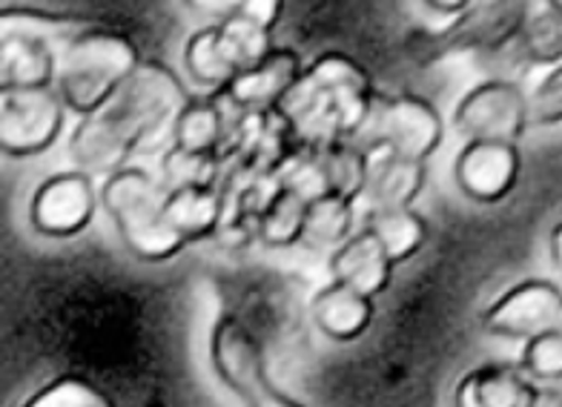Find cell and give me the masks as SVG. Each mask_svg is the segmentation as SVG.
Masks as SVG:
<instances>
[{"instance_id": "cell-15", "label": "cell", "mask_w": 562, "mask_h": 407, "mask_svg": "<svg viewBox=\"0 0 562 407\" xmlns=\"http://www.w3.org/2000/svg\"><path fill=\"white\" fill-rule=\"evenodd\" d=\"M58 46L26 32H0V89L55 87Z\"/></svg>"}, {"instance_id": "cell-13", "label": "cell", "mask_w": 562, "mask_h": 407, "mask_svg": "<svg viewBox=\"0 0 562 407\" xmlns=\"http://www.w3.org/2000/svg\"><path fill=\"white\" fill-rule=\"evenodd\" d=\"M302 55L290 46H276L273 53L267 55L261 64L245 69L236 81L229 83L227 92L236 98L238 104L245 106L252 115H265V112L276 110L281 104V98L288 95L293 83L302 78L304 72Z\"/></svg>"}, {"instance_id": "cell-9", "label": "cell", "mask_w": 562, "mask_h": 407, "mask_svg": "<svg viewBox=\"0 0 562 407\" xmlns=\"http://www.w3.org/2000/svg\"><path fill=\"white\" fill-rule=\"evenodd\" d=\"M101 204V190L83 170L53 172L35 186L30 201V222L46 238H72L92 224Z\"/></svg>"}, {"instance_id": "cell-30", "label": "cell", "mask_w": 562, "mask_h": 407, "mask_svg": "<svg viewBox=\"0 0 562 407\" xmlns=\"http://www.w3.org/2000/svg\"><path fill=\"white\" fill-rule=\"evenodd\" d=\"M215 156H199V152H187V149L170 147L161 161V181L167 190H184V186H207L213 184Z\"/></svg>"}, {"instance_id": "cell-31", "label": "cell", "mask_w": 562, "mask_h": 407, "mask_svg": "<svg viewBox=\"0 0 562 407\" xmlns=\"http://www.w3.org/2000/svg\"><path fill=\"white\" fill-rule=\"evenodd\" d=\"M519 368L528 373V378L542 382V385H562V333L548 330L537 339L526 341L522 362Z\"/></svg>"}, {"instance_id": "cell-25", "label": "cell", "mask_w": 562, "mask_h": 407, "mask_svg": "<svg viewBox=\"0 0 562 407\" xmlns=\"http://www.w3.org/2000/svg\"><path fill=\"white\" fill-rule=\"evenodd\" d=\"M471 373L482 407H531L537 385L519 364H482Z\"/></svg>"}, {"instance_id": "cell-32", "label": "cell", "mask_w": 562, "mask_h": 407, "mask_svg": "<svg viewBox=\"0 0 562 407\" xmlns=\"http://www.w3.org/2000/svg\"><path fill=\"white\" fill-rule=\"evenodd\" d=\"M528 101H531V124H562V64L546 69L540 81L528 89Z\"/></svg>"}, {"instance_id": "cell-10", "label": "cell", "mask_w": 562, "mask_h": 407, "mask_svg": "<svg viewBox=\"0 0 562 407\" xmlns=\"http://www.w3.org/2000/svg\"><path fill=\"white\" fill-rule=\"evenodd\" d=\"M560 307L562 290L557 284L546 279H528L491 304L482 316V330L499 339L531 341L554 330Z\"/></svg>"}, {"instance_id": "cell-14", "label": "cell", "mask_w": 562, "mask_h": 407, "mask_svg": "<svg viewBox=\"0 0 562 407\" xmlns=\"http://www.w3.org/2000/svg\"><path fill=\"white\" fill-rule=\"evenodd\" d=\"M393 261L387 250L382 247L368 227H359L353 236L330 252V273L336 284H345L359 296L376 298L391 287L393 279Z\"/></svg>"}, {"instance_id": "cell-35", "label": "cell", "mask_w": 562, "mask_h": 407, "mask_svg": "<svg viewBox=\"0 0 562 407\" xmlns=\"http://www.w3.org/2000/svg\"><path fill=\"white\" fill-rule=\"evenodd\" d=\"M281 12H284V0H245V9L238 15L261 23L265 30H276L281 21Z\"/></svg>"}, {"instance_id": "cell-11", "label": "cell", "mask_w": 562, "mask_h": 407, "mask_svg": "<svg viewBox=\"0 0 562 407\" xmlns=\"http://www.w3.org/2000/svg\"><path fill=\"white\" fill-rule=\"evenodd\" d=\"M522 172L517 144L465 142L453 161V181L476 204H496L514 193Z\"/></svg>"}, {"instance_id": "cell-20", "label": "cell", "mask_w": 562, "mask_h": 407, "mask_svg": "<svg viewBox=\"0 0 562 407\" xmlns=\"http://www.w3.org/2000/svg\"><path fill=\"white\" fill-rule=\"evenodd\" d=\"M170 218L176 230L184 236V241H201L210 238L213 233L222 230L224 204L222 195L213 184L207 186H184V190H170L167 201Z\"/></svg>"}, {"instance_id": "cell-33", "label": "cell", "mask_w": 562, "mask_h": 407, "mask_svg": "<svg viewBox=\"0 0 562 407\" xmlns=\"http://www.w3.org/2000/svg\"><path fill=\"white\" fill-rule=\"evenodd\" d=\"M241 405L245 407H307L299 399H293V396H288L284 391H279V387L273 385V378H265V382H259L256 387H250V391L241 396Z\"/></svg>"}, {"instance_id": "cell-12", "label": "cell", "mask_w": 562, "mask_h": 407, "mask_svg": "<svg viewBox=\"0 0 562 407\" xmlns=\"http://www.w3.org/2000/svg\"><path fill=\"white\" fill-rule=\"evenodd\" d=\"M210 364H213L218 382L238 399L250 387L270 378L261 341L256 339V333L245 321H238L229 313H222L213 321V330H210Z\"/></svg>"}, {"instance_id": "cell-24", "label": "cell", "mask_w": 562, "mask_h": 407, "mask_svg": "<svg viewBox=\"0 0 562 407\" xmlns=\"http://www.w3.org/2000/svg\"><path fill=\"white\" fill-rule=\"evenodd\" d=\"M311 201L302 199L293 190L279 186V193L267 201L259 215V236L270 247H293L304 241V224H307Z\"/></svg>"}, {"instance_id": "cell-38", "label": "cell", "mask_w": 562, "mask_h": 407, "mask_svg": "<svg viewBox=\"0 0 562 407\" xmlns=\"http://www.w3.org/2000/svg\"><path fill=\"white\" fill-rule=\"evenodd\" d=\"M548 250H551V261H554V267L562 273V222L557 224L554 230H551V236H548Z\"/></svg>"}, {"instance_id": "cell-27", "label": "cell", "mask_w": 562, "mask_h": 407, "mask_svg": "<svg viewBox=\"0 0 562 407\" xmlns=\"http://www.w3.org/2000/svg\"><path fill=\"white\" fill-rule=\"evenodd\" d=\"M316 152L318 158H322V167H325L330 193H339L359 204L364 186H368L370 161H373V156H368L364 149H359L350 142L334 144V147L327 149H316Z\"/></svg>"}, {"instance_id": "cell-4", "label": "cell", "mask_w": 562, "mask_h": 407, "mask_svg": "<svg viewBox=\"0 0 562 407\" xmlns=\"http://www.w3.org/2000/svg\"><path fill=\"white\" fill-rule=\"evenodd\" d=\"M144 64L130 35L101 23H89L69 44L60 46L55 89L78 118L95 112Z\"/></svg>"}, {"instance_id": "cell-29", "label": "cell", "mask_w": 562, "mask_h": 407, "mask_svg": "<svg viewBox=\"0 0 562 407\" xmlns=\"http://www.w3.org/2000/svg\"><path fill=\"white\" fill-rule=\"evenodd\" d=\"M218 26H222L224 41H227L233 58L238 60L241 72L256 67V64H261V60L276 49L273 30H265L261 23L250 21V18L236 15L229 18V21L218 23Z\"/></svg>"}, {"instance_id": "cell-3", "label": "cell", "mask_w": 562, "mask_h": 407, "mask_svg": "<svg viewBox=\"0 0 562 407\" xmlns=\"http://www.w3.org/2000/svg\"><path fill=\"white\" fill-rule=\"evenodd\" d=\"M167 201L170 190L161 178L133 163L106 176L101 184V207L115 224V233L135 259L149 264L176 259L187 247L184 236L172 224Z\"/></svg>"}, {"instance_id": "cell-26", "label": "cell", "mask_w": 562, "mask_h": 407, "mask_svg": "<svg viewBox=\"0 0 562 407\" xmlns=\"http://www.w3.org/2000/svg\"><path fill=\"white\" fill-rule=\"evenodd\" d=\"M89 23L83 18L58 15V12H46V9L32 7H7L0 12V32H26V35L44 37L46 44L60 46L69 44L81 30H87Z\"/></svg>"}, {"instance_id": "cell-40", "label": "cell", "mask_w": 562, "mask_h": 407, "mask_svg": "<svg viewBox=\"0 0 562 407\" xmlns=\"http://www.w3.org/2000/svg\"><path fill=\"white\" fill-rule=\"evenodd\" d=\"M554 330H560V333H562V307H560V316H557V327H554Z\"/></svg>"}, {"instance_id": "cell-22", "label": "cell", "mask_w": 562, "mask_h": 407, "mask_svg": "<svg viewBox=\"0 0 562 407\" xmlns=\"http://www.w3.org/2000/svg\"><path fill=\"white\" fill-rule=\"evenodd\" d=\"M362 227H368L382 241L393 264H405L407 259H414L428 241V222L414 207L368 213Z\"/></svg>"}, {"instance_id": "cell-28", "label": "cell", "mask_w": 562, "mask_h": 407, "mask_svg": "<svg viewBox=\"0 0 562 407\" xmlns=\"http://www.w3.org/2000/svg\"><path fill=\"white\" fill-rule=\"evenodd\" d=\"M21 407H119V402L89 378L58 376L37 387Z\"/></svg>"}, {"instance_id": "cell-36", "label": "cell", "mask_w": 562, "mask_h": 407, "mask_svg": "<svg viewBox=\"0 0 562 407\" xmlns=\"http://www.w3.org/2000/svg\"><path fill=\"white\" fill-rule=\"evenodd\" d=\"M453 407H482L480 405V393H476L474 373H465L462 382L453 391Z\"/></svg>"}, {"instance_id": "cell-6", "label": "cell", "mask_w": 562, "mask_h": 407, "mask_svg": "<svg viewBox=\"0 0 562 407\" xmlns=\"http://www.w3.org/2000/svg\"><path fill=\"white\" fill-rule=\"evenodd\" d=\"M533 7V0H476L445 30L425 37L422 60H442L462 53H499L505 46H514Z\"/></svg>"}, {"instance_id": "cell-34", "label": "cell", "mask_w": 562, "mask_h": 407, "mask_svg": "<svg viewBox=\"0 0 562 407\" xmlns=\"http://www.w3.org/2000/svg\"><path fill=\"white\" fill-rule=\"evenodd\" d=\"M184 7L193 9L195 15L207 18L210 23H224L245 9V0H184Z\"/></svg>"}, {"instance_id": "cell-2", "label": "cell", "mask_w": 562, "mask_h": 407, "mask_svg": "<svg viewBox=\"0 0 562 407\" xmlns=\"http://www.w3.org/2000/svg\"><path fill=\"white\" fill-rule=\"evenodd\" d=\"M376 92L370 75L353 58L325 53L304 67L302 78L281 98L276 112L299 142L327 149L353 142Z\"/></svg>"}, {"instance_id": "cell-7", "label": "cell", "mask_w": 562, "mask_h": 407, "mask_svg": "<svg viewBox=\"0 0 562 407\" xmlns=\"http://www.w3.org/2000/svg\"><path fill=\"white\" fill-rule=\"evenodd\" d=\"M67 101L55 87L0 89V149L3 156L23 158L44 156L64 135Z\"/></svg>"}, {"instance_id": "cell-23", "label": "cell", "mask_w": 562, "mask_h": 407, "mask_svg": "<svg viewBox=\"0 0 562 407\" xmlns=\"http://www.w3.org/2000/svg\"><path fill=\"white\" fill-rule=\"evenodd\" d=\"M510 49L531 67L551 69L562 64V18L540 0Z\"/></svg>"}, {"instance_id": "cell-18", "label": "cell", "mask_w": 562, "mask_h": 407, "mask_svg": "<svg viewBox=\"0 0 562 407\" xmlns=\"http://www.w3.org/2000/svg\"><path fill=\"white\" fill-rule=\"evenodd\" d=\"M184 69L199 87L210 89V92L227 89L241 75V67L229 53L218 23H207L190 35L184 46Z\"/></svg>"}, {"instance_id": "cell-17", "label": "cell", "mask_w": 562, "mask_h": 407, "mask_svg": "<svg viewBox=\"0 0 562 407\" xmlns=\"http://www.w3.org/2000/svg\"><path fill=\"white\" fill-rule=\"evenodd\" d=\"M422 186H425V161H411V158H396L382 152V156H373V161H370L362 204L368 207V213L414 207Z\"/></svg>"}, {"instance_id": "cell-37", "label": "cell", "mask_w": 562, "mask_h": 407, "mask_svg": "<svg viewBox=\"0 0 562 407\" xmlns=\"http://www.w3.org/2000/svg\"><path fill=\"white\" fill-rule=\"evenodd\" d=\"M476 0H425V7H430L434 12H439V15H462L465 9L474 7Z\"/></svg>"}, {"instance_id": "cell-19", "label": "cell", "mask_w": 562, "mask_h": 407, "mask_svg": "<svg viewBox=\"0 0 562 407\" xmlns=\"http://www.w3.org/2000/svg\"><path fill=\"white\" fill-rule=\"evenodd\" d=\"M224 138H227V124H224V112L213 92L190 98V104L181 110L176 126H172V147L218 158Z\"/></svg>"}, {"instance_id": "cell-21", "label": "cell", "mask_w": 562, "mask_h": 407, "mask_svg": "<svg viewBox=\"0 0 562 407\" xmlns=\"http://www.w3.org/2000/svg\"><path fill=\"white\" fill-rule=\"evenodd\" d=\"M356 218H359V204L339 193H327L311 201L307 224H304V245L316 250H339L356 233Z\"/></svg>"}, {"instance_id": "cell-16", "label": "cell", "mask_w": 562, "mask_h": 407, "mask_svg": "<svg viewBox=\"0 0 562 407\" xmlns=\"http://www.w3.org/2000/svg\"><path fill=\"white\" fill-rule=\"evenodd\" d=\"M373 298L359 296L345 284L330 282L316 293L311 302V319L318 327V333L330 341L350 344L362 339L373 325Z\"/></svg>"}, {"instance_id": "cell-39", "label": "cell", "mask_w": 562, "mask_h": 407, "mask_svg": "<svg viewBox=\"0 0 562 407\" xmlns=\"http://www.w3.org/2000/svg\"><path fill=\"white\" fill-rule=\"evenodd\" d=\"M542 3H546V7H548V9H554L557 15H560V18H562V0H542Z\"/></svg>"}, {"instance_id": "cell-1", "label": "cell", "mask_w": 562, "mask_h": 407, "mask_svg": "<svg viewBox=\"0 0 562 407\" xmlns=\"http://www.w3.org/2000/svg\"><path fill=\"white\" fill-rule=\"evenodd\" d=\"M190 92L164 60H144L135 75L95 112L78 121L69 135V158L89 176H112L170 142Z\"/></svg>"}, {"instance_id": "cell-5", "label": "cell", "mask_w": 562, "mask_h": 407, "mask_svg": "<svg viewBox=\"0 0 562 407\" xmlns=\"http://www.w3.org/2000/svg\"><path fill=\"white\" fill-rule=\"evenodd\" d=\"M445 142V121L430 101L411 92H376L368 118L353 142L368 156H396L428 161Z\"/></svg>"}, {"instance_id": "cell-8", "label": "cell", "mask_w": 562, "mask_h": 407, "mask_svg": "<svg viewBox=\"0 0 562 407\" xmlns=\"http://www.w3.org/2000/svg\"><path fill=\"white\" fill-rule=\"evenodd\" d=\"M531 124L528 89L514 81H482L453 106V129L465 142L519 144Z\"/></svg>"}]
</instances>
